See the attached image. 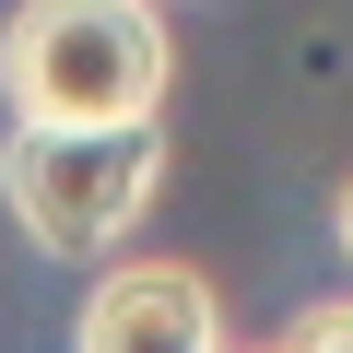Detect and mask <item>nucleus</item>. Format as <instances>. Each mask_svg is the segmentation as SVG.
Listing matches in <instances>:
<instances>
[{
  "label": "nucleus",
  "instance_id": "f257e3e1",
  "mask_svg": "<svg viewBox=\"0 0 353 353\" xmlns=\"http://www.w3.org/2000/svg\"><path fill=\"white\" fill-rule=\"evenodd\" d=\"M176 48L153 0H24L0 24V94L24 130H153Z\"/></svg>",
  "mask_w": 353,
  "mask_h": 353
},
{
  "label": "nucleus",
  "instance_id": "f03ea898",
  "mask_svg": "<svg viewBox=\"0 0 353 353\" xmlns=\"http://www.w3.org/2000/svg\"><path fill=\"white\" fill-rule=\"evenodd\" d=\"M165 189V141L153 130H12L0 141V201L48 259H94L141 224Z\"/></svg>",
  "mask_w": 353,
  "mask_h": 353
},
{
  "label": "nucleus",
  "instance_id": "7ed1b4c3",
  "mask_svg": "<svg viewBox=\"0 0 353 353\" xmlns=\"http://www.w3.org/2000/svg\"><path fill=\"white\" fill-rule=\"evenodd\" d=\"M71 353H224V318H212V283L189 259H130L83 294V330Z\"/></svg>",
  "mask_w": 353,
  "mask_h": 353
},
{
  "label": "nucleus",
  "instance_id": "20e7f679",
  "mask_svg": "<svg viewBox=\"0 0 353 353\" xmlns=\"http://www.w3.org/2000/svg\"><path fill=\"white\" fill-rule=\"evenodd\" d=\"M283 353H353V294H341V306H306Z\"/></svg>",
  "mask_w": 353,
  "mask_h": 353
},
{
  "label": "nucleus",
  "instance_id": "39448f33",
  "mask_svg": "<svg viewBox=\"0 0 353 353\" xmlns=\"http://www.w3.org/2000/svg\"><path fill=\"white\" fill-rule=\"evenodd\" d=\"M341 259H353V176H341Z\"/></svg>",
  "mask_w": 353,
  "mask_h": 353
}]
</instances>
